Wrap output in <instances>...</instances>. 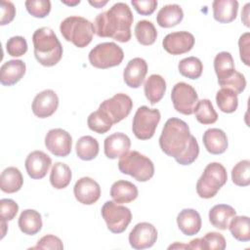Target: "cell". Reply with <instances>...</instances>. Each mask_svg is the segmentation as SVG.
Wrapping results in <instances>:
<instances>
[{
    "mask_svg": "<svg viewBox=\"0 0 250 250\" xmlns=\"http://www.w3.org/2000/svg\"><path fill=\"white\" fill-rule=\"evenodd\" d=\"M161 150L175 158L181 165H189L199 154V146L194 136L190 134L188 125L177 117L169 118L159 137Z\"/></svg>",
    "mask_w": 250,
    "mask_h": 250,
    "instance_id": "6da1fadb",
    "label": "cell"
},
{
    "mask_svg": "<svg viewBox=\"0 0 250 250\" xmlns=\"http://www.w3.org/2000/svg\"><path fill=\"white\" fill-rule=\"evenodd\" d=\"M133 21L130 7L123 2H117L109 10L99 14L93 24L99 37H108L125 43L131 39Z\"/></svg>",
    "mask_w": 250,
    "mask_h": 250,
    "instance_id": "7a4b0ae2",
    "label": "cell"
},
{
    "mask_svg": "<svg viewBox=\"0 0 250 250\" xmlns=\"http://www.w3.org/2000/svg\"><path fill=\"white\" fill-rule=\"evenodd\" d=\"M34 57L44 66L56 65L62 57V46L54 30L44 26L36 29L32 35Z\"/></svg>",
    "mask_w": 250,
    "mask_h": 250,
    "instance_id": "3957f363",
    "label": "cell"
},
{
    "mask_svg": "<svg viewBox=\"0 0 250 250\" xmlns=\"http://www.w3.org/2000/svg\"><path fill=\"white\" fill-rule=\"evenodd\" d=\"M60 31L66 41L73 43L78 48H84L91 43L95 28L94 24L87 19L70 16L61 22Z\"/></svg>",
    "mask_w": 250,
    "mask_h": 250,
    "instance_id": "277c9868",
    "label": "cell"
},
{
    "mask_svg": "<svg viewBox=\"0 0 250 250\" xmlns=\"http://www.w3.org/2000/svg\"><path fill=\"white\" fill-rule=\"evenodd\" d=\"M118 169L138 182H147L154 175L153 162L137 150L128 151L122 155L118 161Z\"/></svg>",
    "mask_w": 250,
    "mask_h": 250,
    "instance_id": "5b68a950",
    "label": "cell"
},
{
    "mask_svg": "<svg viewBox=\"0 0 250 250\" xmlns=\"http://www.w3.org/2000/svg\"><path fill=\"white\" fill-rule=\"evenodd\" d=\"M227 180L226 168L219 162H211L205 167L196 183V192L201 198H212L225 186Z\"/></svg>",
    "mask_w": 250,
    "mask_h": 250,
    "instance_id": "8992f818",
    "label": "cell"
},
{
    "mask_svg": "<svg viewBox=\"0 0 250 250\" xmlns=\"http://www.w3.org/2000/svg\"><path fill=\"white\" fill-rule=\"evenodd\" d=\"M90 63L100 69L119 65L124 58V52L114 42H103L96 45L89 53Z\"/></svg>",
    "mask_w": 250,
    "mask_h": 250,
    "instance_id": "52a82bcc",
    "label": "cell"
},
{
    "mask_svg": "<svg viewBox=\"0 0 250 250\" xmlns=\"http://www.w3.org/2000/svg\"><path fill=\"white\" fill-rule=\"evenodd\" d=\"M161 114L156 108H149L146 105L140 106L132 122V131L139 140H149L153 137L157 125L160 121Z\"/></svg>",
    "mask_w": 250,
    "mask_h": 250,
    "instance_id": "ba28073f",
    "label": "cell"
},
{
    "mask_svg": "<svg viewBox=\"0 0 250 250\" xmlns=\"http://www.w3.org/2000/svg\"><path fill=\"white\" fill-rule=\"evenodd\" d=\"M101 213L108 230L112 233H121L125 231L132 221V213L130 209L123 205H119L114 201L104 202Z\"/></svg>",
    "mask_w": 250,
    "mask_h": 250,
    "instance_id": "9c48e42d",
    "label": "cell"
},
{
    "mask_svg": "<svg viewBox=\"0 0 250 250\" xmlns=\"http://www.w3.org/2000/svg\"><path fill=\"white\" fill-rule=\"evenodd\" d=\"M171 100L174 108L178 112L190 115L193 113L194 107L198 102V95L191 85L186 82H178L172 89Z\"/></svg>",
    "mask_w": 250,
    "mask_h": 250,
    "instance_id": "30bf717a",
    "label": "cell"
},
{
    "mask_svg": "<svg viewBox=\"0 0 250 250\" xmlns=\"http://www.w3.org/2000/svg\"><path fill=\"white\" fill-rule=\"evenodd\" d=\"M99 108L109 116L113 124H116L130 114L133 108V102L128 95L118 93L102 102Z\"/></svg>",
    "mask_w": 250,
    "mask_h": 250,
    "instance_id": "8fae6325",
    "label": "cell"
},
{
    "mask_svg": "<svg viewBox=\"0 0 250 250\" xmlns=\"http://www.w3.org/2000/svg\"><path fill=\"white\" fill-rule=\"evenodd\" d=\"M45 146L55 156L65 157L71 152L72 138L63 129H51L45 136Z\"/></svg>",
    "mask_w": 250,
    "mask_h": 250,
    "instance_id": "7c38bea8",
    "label": "cell"
},
{
    "mask_svg": "<svg viewBox=\"0 0 250 250\" xmlns=\"http://www.w3.org/2000/svg\"><path fill=\"white\" fill-rule=\"evenodd\" d=\"M157 240L156 228L147 222L137 224L129 233V243L132 248L142 250L153 246Z\"/></svg>",
    "mask_w": 250,
    "mask_h": 250,
    "instance_id": "4fadbf2b",
    "label": "cell"
},
{
    "mask_svg": "<svg viewBox=\"0 0 250 250\" xmlns=\"http://www.w3.org/2000/svg\"><path fill=\"white\" fill-rule=\"evenodd\" d=\"M194 36L190 32L177 31L167 34L162 41V46L167 53L178 56L189 52L194 46Z\"/></svg>",
    "mask_w": 250,
    "mask_h": 250,
    "instance_id": "5bb4252c",
    "label": "cell"
},
{
    "mask_svg": "<svg viewBox=\"0 0 250 250\" xmlns=\"http://www.w3.org/2000/svg\"><path fill=\"white\" fill-rule=\"evenodd\" d=\"M59 106V97L55 91L51 89L38 93L32 102L31 109L35 116L39 118H47L53 115Z\"/></svg>",
    "mask_w": 250,
    "mask_h": 250,
    "instance_id": "9a60e30c",
    "label": "cell"
},
{
    "mask_svg": "<svg viewBox=\"0 0 250 250\" xmlns=\"http://www.w3.org/2000/svg\"><path fill=\"white\" fill-rule=\"evenodd\" d=\"M73 192L78 202L84 205H92L101 196V187L92 178L82 177L75 183Z\"/></svg>",
    "mask_w": 250,
    "mask_h": 250,
    "instance_id": "2e32d148",
    "label": "cell"
},
{
    "mask_svg": "<svg viewBox=\"0 0 250 250\" xmlns=\"http://www.w3.org/2000/svg\"><path fill=\"white\" fill-rule=\"evenodd\" d=\"M52 165L51 157L42 150L30 152L24 162L27 175L33 180L43 179Z\"/></svg>",
    "mask_w": 250,
    "mask_h": 250,
    "instance_id": "e0dca14e",
    "label": "cell"
},
{
    "mask_svg": "<svg viewBox=\"0 0 250 250\" xmlns=\"http://www.w3.org/2000/svg\"><path fill=\"white\" fill-rule=\"evenodd\" d=\"M146 73V62L142 58H134L129 61L124 68L123 80L128 87L137 89L143 84Z\"/></svg>",
    "mask_w": 250,
    "mask_h": 250,
    "instance_id": "ac0fdd59",
    "label": "cell"
},
{
    "mask_svg": "<svg viewBox=\"0 0 250 250\" xmlns=\"http://www.w3.org/2000/svg\"><path fill=\"white\" fill-rule=\"evenodd\" d=\"M131 147V141L124 133H113L106 137L104 142V154L109 159H116L121 157L129 151Z\"/></svg>",
    "mask_w": 250,
    "mask_h": 250,
    "instance_id": "d6986e66",
    "label": "cell"
},
{
    "mask_svg": "<svg viewBox=\"0 0 250 250\" xmlns=\"http://www.w3.org/2000/svg\"><path fill=\"white\" fill-rule=\"evenodd\" d=\"M26 65L21 60H11L0 68V82L3 86H13L25 74Z\"/></svg>",
    "mask_w": 250,
    "mask_h": 250,
    "instance_id": "ffe728a7",
    "label": "cell"
},
{
    "mask_svg": "<svg viewBox=\"0 0 250 250\" xmlns=\"http://www.w3.org/2000/svg\"><path fill=\"white\" fill-rule=\"evenodd\" d=\"M202 142L206 150L211 154H222L227 150L229 146L226 133L219 128L206 130L203 134Z\"/></svg>",
    "mask_w": 250,
    "mask_h": 250,
    "instance_id": "44dd1931",
    "label": "cell"
},
{
    "mask_svg": "<svg viewBox=\"0 0 250 250\" xmlns=\"http://www.w3.org/2000/svg\"><path fill=\"white\" fill-rule=\"evenodd\" d=\"M201 217L191 208L183 209L177 216V225L180 230L187 236L196 234L201 229Z\"/></svg>",
    "mask_w": 250,
    "mask_h": 250,
    "instance_id": "7402d4cb",
    "label": "cell"
},
{
    "mask_svg": "<svg viewBox=\"0 0 250 250\" xmlns=\"http://www.w3.org/2000/svg\"><path fill=\"white\" fill-rule=\"evenodd\" d=\"M138 194L137 187L133 183L125 180L114 182L110 188V196L118 204L130 203L138 197Z\"/></svg>",
    "mask_w": 250,
    "mask_h": 250,
    "instance_id": "603a6c76",
    "label": "cell"
},
{
    "mask_svg": "<svg viewBox=\"0 0 250 250\" xmlns=\"http://www.w3.org/2000/svg\"><path fill=\"white\" fill-rule=\"evenodd\" d=\"M213 17L221 23H229L236 19L238 2L236 0H215L212 3Z\"/></svg>",
    "mask_w": 250,
    "mask_h": 250,
    "instance_id": "cb8c5ba5",
    "label": "cell"
},
{
    "mask_svg": "<svg viewBox=\"0 0 250 250\" xmlns=\"http://www.w3.org/2000/svg\"><path fill=\"white\" fill-rule=\"evenodd\" d=\"M236 215L233 207L228 204H217L209 211V222L219 229L225 230L228 229L230 220Z\"/></svg>",
    "mask_w": 250,
    "mask_h": 250,
    "instance_id": "d4e9b609",
    "label": "cell"
},
{
    "mask_svg": "<svg viewBox=\"0 0 250 250\" xmlns=\"http://www.w3.org/2000/svg\"><path fill=\"white\" fill-rule=\"evenodd\" d=\"M166 81L159 74H151L146 78L144 91L146 98L150 103V104H155L161 101L166 92Z\"/></svg>",
    "mask_w": 250,
    "mask_h": 250,
    "instance_id": "484cf974",
    "label": "cell"
},
{
    "mask_svg": "<svg viewBox=\"0 0 250 250\" xmlns=\"http://www.w3.org/2000/svg\"><path fill=\"white\" fill-rule=\"evenodd\" d=\"M184 19V12L178 4L163 6L156 15V21L159 26L170 28L180 23Z\"/></svg>",
    "mask_w": 250,
    "mask_h": 250,
    "instance_id": "4316f807",
    "label": "cell"
},
{
    "mask_svg": "<svg viewBox=\"0 0 250 250\" xmlns=\"http://www.w3.org/2000/svg\"><path fill=\"white\" fill-rule=\"evenodd\" d=\"M18 225L24 234L34 235L41 230L43 226L41 214L33 209H25L21 213Z\"/></svg>",
    "mask_w": 250,
    "mask_h": 250,
    "instance_id": "83f0119b",
    "label": "cell"
},
{
    "mask_svg": "<svg viewBox=\"0 0 250 250\" xmlns=\"http://www.w3.org/2000/svg\"><path fill=\"white\" fill-rule=\"evenodd\" d=\"M23 184V178L17 167H8L3 170L0 176V188L6 193L19 191Z\"/></svg>",
    "mask_w": 250,
    "mask_h": 250,
    "instance_id": "f1b7e54d",
    "label": "cell"
},
{
    "mask_svg": "<svg viewBox=\"0 0 250 250\" xmlns=\"http://www.w3.org/2000/svg\"><path fill=\"white\" fill-rule=\"evenodd\" d=\"M214 69L218 77V82L230 77L234 71L233 58L229 52H220L214 59Z\"/></svg>",
    "mask_w": 250,
    "mask_h": 250,
    "instance_id": "f546056e",
    "label": "cell"
},
{
    "mask_svg": "<svg viewBox=\"0 0 250 250\" xmlns=\"http://www.w3.org/2000/svg\"><path fill=\"white\" fill-rule=\"evenodd\" d=\"M77 156L85 161L95 159L99 154V143L92 136H83L78 139L75 146Z\"/></svg>",
    "mask_w": 250,
    "mask_h": 250,
    "instance_id": "4dcf8cb0",
    "label": "cell"
},
{
    "mask_svg": "<svg viewBox=\"0 0 250 250\" xmlns=\"http://www.w3.org/2000/svg\"><path fill=\"white\" fill-rule=\"evenodd\" d=\"M72 173L70 168L62 162H56L51 170L50 183L57 189L65 188L71 181Z\"/></svg>",
    "mask_w": 250,
    "mask_h": 250,
    "instance_id": "1f68e13d",
    "label": "cell"
},
{
    "mask_svg": "<svg viewBox=\"0 0 250 250\" xmlns=\"http://www.w3.org/2000/svg\"><path fill=\"white\" fill-rule=\"evenodd\" d=\"M134 32L137 41L144 46L152 45L157 38V30L154 24L146 20L139 21L135 25Z\"/></svg>",
    "mask_w": 250,
    "mask_h": 250,
    "instance_id": "d6a6232c",
    "label": "cell"
},
{
    "mask_svg": "<svg viewBox=\"0 0 250 250\" xmlns=\"http://www.w3.org/2000/svg\"><path fill=\"white\" fill-rule=\"evenodd\" d=\"M231 235L238 241L250 240V222L247 216H234L228 227Z\"/></svg>",
    "mask_w": 250,
    "mask_h": 250,
    "instance_id": "836d02e7",
    "label": "cell"
},
{
    "mask_svg": "<svg viewBox=\"0 0 250 250\" xmlns=\"http://www.w3.org/2000/svg\"><path fill=\"white\" fill-rule=\"evenodd\" d=\"M193 113L195 114L196 120L203 125L213 124L218 119V113L214 109L211 101L208 99L198 101L194 107Z\"/></svg>",
    "mask_w": 250,
    "mask_h": 250,
    "instance_id": "e575fe53",
    "label": "cell"
},
{
    "mask_svg": "<svg viewBox=\"0 0 250 250\" xmlns=\"http://www.w3.org/2000/svg\"><path fill=\"white\" fill-rule=\"evenodd\" d=\"M216 103L221 111L232 113L238 106L237 94L229 88H222L216 94Z\"/></svg>",
    "mask_w": 250,
    "mask_h": 250,
    "instance_id": "d590c367",
    "label": "cell"
},
{
    "mask_svg": "<svg viewBox=\"0 0 250 250\" xmlns=\"http://www.w3.org/2000/svg\"><path fill=\"white\" fill-rule=\"evenodd\" d=\"M87 124L90 130L98 133V134H104L109 131L113 125L109 116L103 111L102 109H98L88 116Z\"/></svg>",
    "mask_w": 250,
    "mask_h": 250,
    "instance_id": "8d00e7d4",
    "label": "cell"
},
{
    "mask_svg": "<svg viewBox=\"0 0 250 250\" xmlns=\"http://www.w3.org/2000/svg\"><path fill=\"white\" fill-rule=\"evenodd\" d=\"M179 72L189 79H197L203 71V64L196 57H188L180 61L178 64Z\"/></svg>",
    "mask_w": 250,
    "mask_h": 250,
    "instance_id": "74e56055",
    "label": "cell"
},
{
    "mask_svg": "<svg viewBox=\"0 0 250 250\" xmlns=\"http://www.w3.org/2000/svg\"><path fill=\"white\" fill-rule=\"evenodd\" d=\"M232 183L238 187L250 185V161L244 159L234 165L231 170Z\"/></svg>",
    "mask_w": 250,
    "mask_h": 250,
    "instance_id": "f35d334b",
    "label": "cell"
},
{
    "mask_svg": "<svg viewBox=\"0 0 250 250\" xmlns=\"http://www.w3.org/2000/svg\"><path fill=\"white\" fill-rule=\"evenodd\" d=\"M24 5L27 12L34 18L43 19L51 12V2L49 0H27Z\"/></svg>",
    "mask_w": 250,
    "mask_h": 250,
    "instance_id": "ab89813d",
    "label": "cell"
},
{
    "mask_svg": "<svg viewBox=\"0 0 250 250\" xmlns=\"http://www.w3.org/2000/svg\"><path fill=\"white\" fill-rule=\"evenodd\" d=\"M6 50L11 57H21L27 52V42L22 36H13L8 39Z\"/></svg>",
    "mask_w": 250,
    "mask_h": 250,
    "instance_id": "60d3db41",
    "label": "cell"
},
{
    "mask_svg": "<svg viewBox=\"0 0 250 250\" xmlns=\"http://www.w3.org/2000/svg\"><path fill=\"white\" fill-rule=\"evenodd\" d=\"M218 83L222 88H229L235 92L237 95L242 93L246 87V79L244 75L236 70L230 77Z\"/></svg>",
    "mask_w": 250,
    "mask_h": 250,
    "instance_id": "b9f144b4",
    "label": "cell"
},
{
    "mask_svg": "<svg viewBox=\"0 0 250 250\" xmlns=\"http://www.w3.org/2000/svg\"><path fill=\"white\" fill-rule=\"evenodd\" d=\"M202 241H203L204 250H210V249L224 250L226 248V238L220 232H216V231L207 232L202 237Z\"/></svg>",
    "mask_w": 250,
    "mask_h": 250,
    "instance_id": "7bdbcfd3",
    "label": "cell"
},
{
    "mask_svg": "<svg viewBox=\"0 0 250 250\" xmlns=\"http://www.w3.org/2000/svg\"><path fill=\"white\" fill-rule=\"evenodd\" d=\"M19 205L18 203L10 198H2L0 200V217L1 219L12 221L18 214Z\"/></svg>",
    "mask_w": 250,
    "mask_h": 250,
    "instance_id": "ee69618b",
    "label": "cell"
},
{
    "mask_svg": "<svg viewBox=\"0 0 250 250\" xmlns=\"http://www.w3.org/2000/svg\"><path fill=\"white\" fill-rule=\"evenodd\" d=\"M31 249H55V250H62L63 249V244L61 238H59L56 235L53 234H47L41 237L38 241L37 244Z\"/></svg>",
    "mask_w": 250,
    "mask_h": 250,
    "instance_id": "f6af8a7d",
    "label": "cell"
},
{
    "mask_svg": "<svg viewBox=\"0 0 250 250\" xmlns=\"http://www.w3.org/2000/svg\"><path fill=\"white\" fill-rule=\"evenodd\" d=\"M131 4L140 15L150 16L155 11L158 2L156 0H132Z\"/></svg>",
    "mask_w": 250,
    "mask_h": 250,
    "instance_id": "bcb514c9",
    "label": "cell"
},
{
    "mask_svg": "<svg viewBox=\"0 0 250 250\" xmlns=\"http://www.w3.org/2000/svg\"><path fill=\"white\" fill-rule=\"evenodd\" d=\"M239 55L242 62L246 65H250L249 56H250V33H243L238 39Z\"/></svg>",
    "mask_w": 250,
    "mask_h": 250,
    "instance_id": "7dc6e473",
    "label": "cell"
},
{
    "mask_svg": "<svg viewBox=\"0 0 250 250\" xmlns=\"http://www.w3.org/2000/svg\"><path fill=\"white\" fill-rule=\"evenodd\" d=\"M1 20L0 24L6 25L9 24L16 16V8L15 5L11 1H1Z\"/></svg>",
    "mask_w": 250,
    "mask_h": 250,
    "instance_id": "c3c4849f",
    "label": "cell"
},
{
    "mask_svg": "<svg viewBox=\"0 0 250 250\" xmlns=\"http://www.w3.org/2000/svg\"><path fill=\"white\" fill-rule=\"evenodd\" d=\"M249 7H250V3H246L242 12H241V20L243 21V23L245 24V26L249 27Z\"/></svg>",
    "mask_w": 250,
    "mask_h": 250,
    "instance_id": "681fc988",
    "label": "cell"
},
{
    "mask_svg": "<svg viewBox=\"0 0 250 250\" xmlns=\"http://www.w3.org/2000/svg\"><path fill=\"white\" fill-rule=\"evenodd\" d=\"M188 249H203L202 238L192 239L188 244H187Z\"/></svg>",
    "mask_w": 250,
    "mask_h": 250,
    "instance_id": "f907efd6",
    "label": "cell"
},
{
    "mask_svg": "<svg viewBox=\"0 0 250 250\" xmlns=\"http://www.w3.org/2000/svg\"><path fill=\"white\" fill-rule=\"evenodd\" d=\"M89 4L99 9L104 7L105 4H107V1H89Z\"/></svg>",
    "mask_w": 250,
    "mask_h": 250,
    "instance_id": "816d5d0a",
    "label": "cell"
},
{
    "mask_svg": "<svg viewBox=\"0 0 250 250\" xmlns=\"http://www.w3.org/2000/svg\"><path fill=\"white\" fill-rule=\"evenodd\" d=\"M168 249H187V244H182L179 242H175L174 244H171Z\"/></svg>",
    "mask_w": 250,
    "mask_h": 250,
    "instance_id": "f5cc1de1",
    "label": "cell"
},
{
    "mask_svg": "<svg viewBox=\"0 0 250 250\" xmlns=\"http://www.w3.org/2000/svg\"><path fill=\"white\" fill-rule=\"evenodd\" d=\"M8 226H7V221L4 219H1V229H2V232H1V239L5 236L6 234V229H7Z\"/></svg>",
    "mask_w": 250,
    "mask_h": 250,
    "instance_id": "db71d44e",
    "label": "cell"
},
{
    "mask_svg": "<svg viewBox=\"0 0 250 250\" xmlns=\"http://www.w3.org/2000/svg\"><path fill=\"white\" fill-rule=\"evenodd\" d=\"M62 4H65V5H68V6H75V5H78L79 3H80V0H75V1H73V2H68V1H63V0H62Z\"/></svg>",
    "mask_w": 250,
    "mask_h": 250,
    "instance_id": "11a10c76",
    "label": "cell"
}]
</instances>
